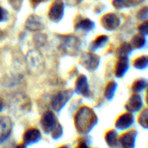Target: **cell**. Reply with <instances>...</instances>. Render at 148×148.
Returning a JSON list of instances; mask_svg holds the SVG:
<instances>
[{"label":"cell","instance_id":"cell-1","mask_svg":"<svg viewBox=\"0 0 148 148\" xmlns=\"http://www.w3.org/2000/svg\"><path fill=\"white\" fill-rule=\"evenodd\" d=\"M97 116L94 111L88 107L81 108L76 115L75 124L78 130L82 132H86L91 130L96 124Z\"/></svg>","mask_w":148,"mask_h":148},{"label":"cell","instance_id":"cell-2","mask_svg":"<svg viewBox=\"0 0 148 148\" xmlns=\"http://www.w3.org/2000/svg\"><path fill=\"white\" fill-rule=\"evenodd\" d=\"M79 40L72 36H66L62 39V47L64 51L69 54H75L79 49Z\"/></svg>","mask_w":148,"mask_h":148},{"label":"cell","instance_id":"cell-3","mask_svg":"<svg viewBox=\"0 0 148 148\" xmlns=\"http://www.w3.org/2000/svg\"><path fill=\"white\" fill-rule=\"evenodd\" d=\"M72 92L70 90L62 91L53 97L51 101L52 108L56 111H59L64 106L67 101L72 97Z\"/></svg>","mask_w":148,"mask_h":148},{"label":"cell","instance_id":"cell-4","mask_svg":"<svg viewBox=\"0 0 148 148\" xmlns=\"http://www.w3.org/2000/svg\"><path fill=\"white\" fill-rule=\"evenodd\" d=\"M64 12V6L62 0H56L49 10V19L53 23H58L63 17Z\"/></svg>","mask_w":148,"mask_h":148},{"label":"cell","instance_id":"cell-5","mask_svg":"<svg viewBox=\"0 0 148 148\" xmlns=\"http://www.w3.org/2000/svg\"><path fill=\"white\" fill-rule=\"evenodd\" d=\"M100 59L98 56L91 53H86L82 55L81 58V63L82 66L88 70H95L99 64Z\"/></svg>","mask_w":148,"mask_h":148},{"label":"cell","instance_id":"cell-6","mask_svg":"<svg viewBox=\"0 0 148 148\" xmlns=\"http://www.w3.org/2000/svg\"><path fill=\"white\" fill-rule=\"evenodd\" d=\"M12 124L8 116H0V143L7 138L11 132Z\"/></svg>","mask_w":148,"mask_h":148},{"label":"cell","instance_id":"cell-7","mask_svg":"<svg viewBox=\"0 0 148 148\" xmlns=\"http://www.w3.org/2000/svg\"><path fill=\"white\" fill-rule=\"evenodd\" d=\"M101 24H102V26H103L104 28L106 29V30H115L120 25V19L115 14L109 13V14H106L102 17Z\"/></svg>","mask_w":148,"mask_h":148},{"label":"cell","instance_id":"cell-8","mask_svg":"<svg viewBox=\"0 0 148 148\" xmlns=\"http://www.w3.org/2000/svg\"><path fill=\"white\" fill-rule=\"evenodd\" d=\"M41 124L43 130L46 132H50L56 128L58 124L54 114L51 111L45 113L42 116Z\"/></svg>","mask_w":148,"mask_h":148},{"label":"cell","instance_id":"cell-9","mask_svg":"<svg viewBox=\"0 0 148 148\" xmlns=\"http://www.w3.org/2000/svg\"><path fill=\"white\" fill-rule=\"evenodd\" d=\"M143 106V102L141 97L139 95H133L127 101L126 104V108L130 112L134 113L140 111Z\"/></svg>","mask_w":148,"mask_h":148},{"label":"cell","instance_id":"cell-10","mask_svg":"<svg viewBox=\"0 0 148 148\" xmlns=\"http://www.w3.org/2000/svg\"><path fill=\"white\" fill-rule=\"evenodd\" d=\"M26 27L30 31H38L43 28V24L38 16L30 15L26 20Z\"/></svg>","mask_w":148,"mask_h":148},{"label":"cell","instance_id":"cell-11","mask_svg":"<svg viewBox=\"0 0 148 148\" xmlns=\"http://www.w3.org/2000/svg\"><path fill=\"white\" fill-rule=\"evenodd\" d=\"M134 121V116L131 113L124 114L117 120L116 127L119 130H126L132 125Z\"/></svg>","mask_w":148,"mask_h":148},{"label":"cell","instance_id":"cell-12","mask_svg":"<svg viewBox=\"0 0 148 148\" xmlns=\"http://www.w3.org/2000/svg\"><path fill=\"white\" fill-rule=\"evenodd\" d=\"M76 92L84 96H88L89 95V85H88L87 77L84 75H81L77 79L76 83Z\"/></svg>","mask_w":148,"mask_h":148},{"label":"cell","instance_id":"cell-13","mask_svg":"<svg viewBox=\"0 0 148 148\" xmlns=\"http://www.w3.org/2000/svg\"><path fill=\"white\" fill-rule=\"evenodd\" d=\"M129 59L127 56H121L116 66V75L118 77L124 76L129 69Z\"/></svg>","mask_w":148,"mask_h":148},{"label":"cell","instance_id":"cell-14","mask_svg":"<svg viewBox=\"0 0 148 148\" xmlns=\"http://www.w3.org/2000/svg\"><path fill=\"white\" fill-rule=\"evenodd\" d=\"M94 26H95V24L92 20H89V19H83V20H79L77 23V25H75V28L76 30L88 32L93 29Z\"/></svg>","mask_w":148,"mask_h":148},{"label":"cell","instance_id":"cell-15","mask_svg":"<svg viewBox=\"0 0 148 148\" xmlns=\"http://www.w3.org/2000/svg\"><path fill=\"white\" fill-rule=\"evenodd\" d=\"M146 44V39L145 36L142 35L141 33L136 35L133 37L131 42L132 47L137 49H140L142 48L145 47Z\"/></svg>","mask_w":148,"mask_h":148},{"label":"cell","instance_id":"cell-16","mask_svg":"<svg viewBox=\"0 0 148 148\" xmlns=\"http://www.w3.org/2000/svg\"><path fill=\"white\" fill-rule=\"evenodd\" d=\"M29 59V64L31 66V67H34V69H39L42 65L41 59H40V56H39L38 53L36 52H31L28 56Z\"/></svg>","mask_w":148,"mask_h":148},{"label":"cell","instance_id":"cell-17","mask_svg":"<svg viewBox=\"0 0 148 148\" xmlns=\"http://www.w3.org/2000/svg\"><path fill=\"white\" fill-rule=\"evenodd\" d=\"M136 136L137 133L135 132V131H130V132H127V134H124L122 138L123 144L128 147H133L135 143Z\"/></svg>","mask_w":148,"mask_h":148},{"label":"cell","instance_id":"cell-18","mask_svg":"<svg viewBox=\"0 0 148 148\" xmlns=\"http://www.w3.org/2000/svg\"><path fill=\"white\" fill-rule=\"evenodd\" d=\"M40 134L36 129H30L26 132L25 134V140L27 142H34L40 139Z\"/></svg>","mask_w":148,"mask_h":148},{"label":"cell","instance_id":"cell-19","mask_svg":"<svg viewBox=\"0 0 148 148\" xmlns=\"http://www.w3.org/2000/svg\"><path fill=\"white\" fill-rule=\"evenodd\" d=\"M108 37L106 36H101L98 38H97L92 44H90V49L92 51H95L96 49H98L99 48L103 47L105 46L106 43L108 41Z\"/></svg>","mask_w":148,"mask_h":148},{"label":"cell","instance_id":"cell-20","mask_svg":"<svg viewBox=\"0 0 148 148\" xmlns=\"http://www.w3.org/2000/svg\"><path fill=\"white\" fill-rule=\"evenodd\" d=\"M134 66L137 69H145L148 67V56H142L136 59Z\"/></svg>","mask_w":148,"mask_h":148},{"label":"cell","instance_id":"cell-21","mask_svg":"<svg viewBox=\"0 0 148 148\" xmlns=\"http://www.w3.org/2000/svg\"><path fill=\"white\" fill-rule=\"evenodd\" d=\"M147 86V83L145 79H139L135 81L132 85V90L134 92H140L144 90Z\"/></svg>","mask_w":148,"mask_h":148},{"label":"cell","instance_id":"cell-22","mask_svg":"<svg viewBox=\"0 0 148 148\" xmlns=\"http://www.w3.org/2000/svg\"><path fill=\"white\" fill-rule=\"evenodd\" d=\"M116 87L117 85L115 82H111L108 84L105 92L106 98L107 99L110 100L114 97V93L116 92Z\"/></svg>","mask_w":148,"mask_h":148},{"label":"cell","instance_id":"cell-23","mask_svg":"<svg viewBox=\"0 0 148 148\" xmlns=\"http://www.w3.org/2000/svg\"><path fill=\"white\" fill-rule=\"evenodd\" d=\"M113 6L117 10L127 8L132 6L131 0H113Z\"/></svg>","mask_w":148,"mask_h":148},{"label":"cell","instance_id":"cell-24","mask_svg":"<svg viewBox=\"0 0 148 148\" xmlns=\"http://www.w3.org/2000/svg\"><path fill=\"white\" fill-rule=\"evenodd\" d=\"M139 123L144 128L148 130V109H145L142 112L139 117Z\"/></svg>","mask_w":148,"mask_h":148},{"label":"cell","instance_id":"cell-25","mask_svg":"<svg viewBox=\"0 0 148 148\" xmlns=\"http://www.w3.org/2000/svg\"><path fill=\"white\" fill-rule=\"evenodd\" d=\"M132 51V47L131 45L128 44V43H124L120 48L119 53L121 56H127L128 57V55Z\"/></svg>","mask_w":148,"mask_h":148},{"label":"cell","instance_id":"cell-26","mask_svg":"<svg viewBox=\"0 0 148 148\" xmlns=\"http://www.w3.org/2000/svg\"><path fill=\"white\" fill-rule=\"evenodd\" d=\"M137 17L140 20H145L148 17V7H143L137 14Z\"/></svg>","mask_w":148,"mask_h":148},{"label":"cell","instance_id":"cell-27","mask_svg":"<svg viewBox=\"0 0 148 148\" xmlns=\"http://www.w3.org/2000/svg\"><path fill=\"white\" fill-rule=\"evenodd\" d=\"M140 33L143 36H148V21H145L139 26Z\"/></svg>","mask_w":148,"mask_h":148},{"label":"cell","instance_id":"cell-28","mask_svg":"<svg viewBox=\"0 0 148 148\" xmlns=\"http://www.w3.org/2000/svg\"><path fill=\"white\" fill-rule=\"evenodd\" d=\"M7 19H8V12L3 7H0V23L6 21Z\"/></svg>","mask_w":148,"mask_h":148},{"label":"cell","instance_id":"cell-29","mask_svg":"<svg viewBox=\"0 0 148 148\" xmlns=\"http://www.w3.org/2000/svg\"><path fill=\"white\" fill-rule=\"evenodd\" d=\"M9 2L14 10H20L21 7L23 0H9Z\"/></svg>","mask_w":148,"mask_h":148},{"label":"cell","instance_id":"cell-30","mask_svg":"<svg viewBox=\"0 0 148 148\" xmlns=\"http://www.w3.org/2000/svg\"><path fill=\"white\" fill-rule=\"evenodd\" d=\"M82 0H65L66 4H69V5H77V4L81 2Z\"/></svg>","mask_w":148,"mask_h":148},{"label":"cell","instance_id":"cell-31","mask_svg":"<svg viewBox=\"0 0 148 148\" xmlns=\"http://www.w3.org/2000/svg\"><path fill=\"white\" fill-rule=\"evenodd\" d=\"M145 0H131L132 6H137L143 3Z\"/></svg>","mask_w":148,"mask_h":148},{"label":"cell","instance_id":"cell-32","mask_svg":"<svg viewBox=\"0 0 148 148\" xmlns=\"http://www.w3.org/2000/svg\"><path fill=\"white\" fill-rule=\"evenodd\" d=\"M45 1H46V0H31V2L33 6H37Z\"/></svg>","mask_w":148,"mask_h":148},{"label":"cell","instance_id":"cell-33","mask_svg":"<svg viewBox=\"0 0 148 148\" xmlns=\"http://www.w3.org/2000/svg\"><path fill=\"white\" fill-rule=\"evenodd\" d=\"M4 101L2 100V98H0V112H1V111L4 110Z\"/></svg>","mask_w":148,"mask_h":148},{"label":"cell","instance_id":"cell-34","mask_svg":"<svg viewBox=\"0 0 148 148\" xmlns=\"http://www.w3.org/2000/svg\"><path fill=\"white\" fill-rule=\"evenodd\" d=\"M145 99H146V102H147V105H148V87H147V91H146V95H145Z\"/></svg>","mask_w":148,"mask_h":148}]
</instances>
